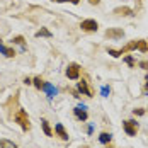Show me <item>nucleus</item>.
<instances>
[{
    "label": "nucleus",
    "mask_w": 148,
    "mask_h": 148,
    "mask_svg": "<svg viewBox=\"0 0 148 148\" xmlns=\"http://www.w3.org/2000/svg\"><path fill=\"white\" fill-rule=\"evenodd\" d=\"M73 114H75V118L78 119L80 123H85L87 119H89V114H87V107L82 104V106H77L73 109Z\"/></svg>",
    "instance_id": "423d86ee"
},
{
    "label": "nucleus",
    "mask_w": 148,
    "mask_h": 148,
    "mask_svg": "<svg viewBox=\"0 0 148 148\" xmlns=\"http://www.w3.org/2000/svg\"><path fill=\"white\" fill-rule=\"evenodd\" d=\"M41 128H43V131H45L46 136H53V130H51V126H49V123L46 121L45 118L41 119Z\"/></svg>",
    "instance_id": "9b49d317"
},
{
    "label": "nucleus",
    "mask_w": 148,
    "mask_h": 148,
    "mask_svg": "<svg viewBox=\"0 0 148 148\" xmlns=\"http://www.w3.org/2000/svg\"><path fill=\"white\" fill-rule=\"evenodd\" d=\"M124 63H128V65H130V66L133 68L134 65H136V63H134V58H133V55H126V56H124Z\"/></svg>",
    "instance_id": "aec40b11"
},
{
    "label": "nucleus",
    "mask_w": 148,
    "mask_h": 148,
    "mask_svg": "<svg viewBox=\"0 0 148 148\" xmlns=\"http://www.w3.org/2000/svg\"><path fill=\"white\" fill-rule=\"evenodd\" d=\"M0 53H2L3 56H7V58H14L15 56L14 48H9V46H3V45H0Z\"/></svg>",
    "instance_id": "6e6552de"
},
{
    "label": "nucleus",
    "mask_w": 148,
    "mask_h": 148,
    "mask_svg": "<svg viewBox=\"0 0 148 148\" xmlns=\"http://www.w3.org/2000/svg\"><path fill=\"white\" fill-rule=\"evenodd\" d=\"M124 36V31L123 29H107L106 31V38H109V39H119V38H123Z\"/></svg>",
    "instance_id": "0eeeda50"
},
{
    "label": "nucleus",
    "mask_w": 148,
    "mask_h": 148,
    "mask_svg": "<svg viewBox=\"0 0 148 148\" xmlns=\"http://www.w3.org/2000/svg\"><path fill=\"white\" fill-rule=\"evenodd\" d=\"M136 49H138V51H141V53H147V51H148L147 41H143V39H138V41H136Z\"/></svg>",
    "instance_id": "2eb2a0df"
},
{
    "label": "nucleus",
    "mask_w": 148,
    "mask_h": 148,
    "mask_svg": "<svg viewBox=\"0 0 148 148\" xmlns=\"http://www.w3.org/2000/svg\"><path fill=\"white\" fill-rule=\"evenodd\" d=\"M143 95H148V73L145 75V87H143Z\"/></svg>",
    "instance_id": "5701e85b"
},
{
    "label": "nucleus",
    "mask_w": 148,
    "mask_h": 148,
    "mask_svg": "<svg viewBox=\"0 0 148 148\" xmlns=\"http://www.w3.org/2000/svg\"><path fill=\"white\" fill-rule=\"evenodd\" d=\"M24 84H26V85H31V84H32V80L27 77V78H24Z\"/></svg>",
    "instance_id": "bb28decb"
},
{
    "label": "nucleus",
    "mask_w": 148,
    "mask_h": 148,
    "mask_svg": "<svg viewBox=\"0 0 148 148\" xmlns=\"http://www.w3.org/2000/svg\"><path fill=\"white\" fill-rule=\"evenodd\" d=\"M43 90H45L46 94H48V97H49V99H53V97L58 94V90L55 89L51 84H48V82H45V85H43Z\"/></svg>",
    "instance_id": "1a4fd4ad"
},
{
    "label": "nucleus",
    "mask_w": 148,
    "mask_h": 148,
    "mask_svg": "<svg viewBox=\"0 0 148 148\" xmlns=\"http://www.w3.org/2000/svg\"><path fill=\"white\" fill-rule=\"evenodd\" d=\"M12 43H14V45H21L22 46V51H26V45H24L26 39H24V36H15L14 39H12Z\"/></svg>",
    "instance_id": "6ab92c4d"
},
{
    "label": "nucleus",
    "mask_w": 148,
    "mask_h": 148,
    "mask_svg": "<svg viewBox=\"0 0 148 148\" xmlns=\"http://www.w3.org/2000/svg\"><path fill=\"white\" fill-rule=\"evenodd\" d=\"M55 133L58 134V136L61 138V140H65V141L68 140V133L65 131V128H63V124H61V123H58V124L55 126Z\"/></svg>",
    "instance_id": "9d476101"
},
{
    "label": "nucleus",
    "mask_w": 148,
    "mask_h": 148,
    "mask_svg": "<svg viewBox=\"0 0 148 148\" xmlns=\"http://www.w3.org/2000/svg\"><path fill=\"white\" fill-rule=\"evenodd\" d=\"M111 140H112V134H111V133H106V131H104V133L99 134V141L104 143V145H109V143H111Z\"/></svg>",
    "instance_id": "f8f14e48"
},
{
    "label": "nucleus",
    "mask_w": 148,
    "mask_h": 148,
    "mask_svg": "<svg viewBox=\"0 0 148 148\" xmlns=\"http://www.w3.org/2000/svg\"><path fill=\"white\" fill-rule=\"evenodd\" d=\"M114 12L119 14V15H131V14H133V10H131L130 7H118Z\"/></svg>",
    "instance_id": "f3484780"
},
{
    "label": "nucleus",
    "mask_w": 148,
    "mask_h": 148,
    "mask_svg": "<svg viewBox=\"0 0 148 148\" xmlns=\"http://www.w3.org/2000/svg\"><path fill=\"white\" fill-rule=\"evenodd\" d=\"M80 27H82V31H85V32H97L99 22L95 19H85V21L80 22Z\"/></svg>",
    "instance_id": "7ed1b4c3"
},
{
    "label": "nucleus",
    "mask_w": 148,
    "mask_h": 148,
    "mask_svg": "<svg viewBox=\"0 0 148 148\" xmlns=\"http://www.w3.org/2000/svg\"><path fill=\"white\" fill-rule=\"evenodd\" d=\"M140 66L145 68V70H148V61H140Z\"/></svg>",
    "instance_id": "b1692460"
},
{
    "label": "nucleus",
    "mask_w": 148,
    "mask_h": 148,
    "mask_svg": "<svg viewBox=\"0 0 148 148\" xmlns=\"http://www.w3.org/2000/svg\"><path fill=\"white\" fill-rule=\"evenodd\" d=\"M14 121L22 128V131H29L31 130V119L24 109H21V107L17 109V112L14 114Z\"/></svg>",
    "instance_id": "f257e3e1"
},
{
    "label": "nucleus",
    "mask_w": 148,
    "mask_h": 148,
    "mask_svg": "<svg viewBox=\"0 0 148 148\" xmlns=\"http://www.w3.org/2000/svg\"><path fill=\"white\" fill-rule=\"evenodd\" d=\"M77 92L82 94V95H87V97H92V90L89 87V82L85 78H82L80 82H77Z\"/></svg>",
    "instance_id": "39448f33"
},
{
    "label": "nucleus",
    "mask_w": 148,
    "mask_h": 148,
    "mask_svg": "<svg viewBox=\"0 0 148 148\" xmlns=\"http://www.w3.org/2000/svg\"><path fill=\"white\" fill-rule=\"evenodd\" d=\"M80 65L78 63H70L68 66H66V77L70 78V80H78L80 78Z\"/></svg>",
    "instance_id": "20e7f679"
},
{
    "label": "nucleus",
    "mask_w": 148,
    "mask_h": 148,
    "mask_svg": "<svg viewBox=\"0 0 148 148\" xmlns=\"http://www.w3.org/2000/svg\"><path fill=\"white\" fill-rule=\"evenodd\" d=\"M0 45H2V39H0Z\"/></svg>",
    "instance_id": "c85d7f7f"
},
{
    "label": "nucleus",
    "mask_w": 148,
    "mask_h": 148,
    "mask_svg": "<svg viewBox=\"0 0 148 148\" xmlns=\"http://www.w3.org/2000/svg\"><path fill=\"white\" fill-rule=\"evenodd\" d=\"M90 2V5H99L101 3V0H89Z\"/></svg>",
    "instance_id": "a878e982"
},
{
    "label": "nucleus",
    "mask_w": 148,
    "mask_h": 148,
    "mask_svg": "<svg viewBox=\"0 0 148 148\" xmlns=\"http://www.w3.org/2000/svg\"><path fill=\"white\" fill-rule=\"evenodd\" d=\"M109 92H111V89L104 87V89H102V95H104V97H107V94H109Z\"/></svg>",
    "instance_id": "393cba45"
},
{
    "label": "nucleus",
    "mask_w": 148,
    "mask_h": 148,
    "mask_svg": "<svg viewBox=\"0 0 148 148\" xmlns=\"http://www.w3.org/2000/svg\"><path fill=\"white\" fill-rule=\"evenodd\" d=\"M53 2H56V3H65V2H68V3H73V5H78V3H80V0H53Z\"/></svg>",
    "instance_id": "412c9836"
},
{
    "label": "nucleus",
    "mask_w": 148,
    "mask_h": 148,
    "mask_svg": "<svg viewBox=\"0 0 148 148\" xmlns=\"http://www.w3.org/2000/svg\"><path fill=\"white\" fill-rule=\"evenodd\" d=\"M107 53L112 56V58H119L121 55H124V51H123V48L121 49H112V48H107Z\"/></svg>",
    "instance_id": "a211bd4d"
},
{
    "label": "nucleus",
    "mask_w": 148,
    "mask_h": 148,
    "mask_svg": "<svg viewBox=\"0 0 148 148\" xmlns=\"http://www.w3.org/2000/svg\"><path fill=\"white\" fill-rule=\"evenodd\" d=\"M0 148H19L15 145L14 141H10V140H7V138H2L0 140Z\"/></svg>",
    "instance_id": "ddd939ff"
},
{
    "label": "nucleus",
    "mask_w": 148,
    "mask_h": 148,
    "mask_svg": "<svg viewBox=\"0 0 148 148\" xmlns=\"http://www.w3.org/2000/svg\"><path fill=\"white\" fill-rule=\"evenodd\" d=\"M106 148H114V147H109V145H107V147H106Z\"/></svg>",
    "instance_id": "cd10ccee"
},
{
    "label": "nucleus",
    "mask_w": 148,
    "mask_h": 148,
    "mask_svg": "<svg viewBox=\"0 0 148 148\" xmlns=\"http://www.w3.org/2000/svg\"><path fill=\"white\" fill-rule=\"evenodd\" d=\"M145 112H147V111H145L143 107H138V109H133V114H134V116H143Z\"/></svg>",
    "instance_id": "4be33fe9"
},
{
    "label": "nucleus",
    "mask_w": 148,
    "mask_h": 148,
    "mask_svg": "<svg viewBox=\"0 0 148 148\" xmlns=\"http://www.w3.org/2000/svg\"><path fill=\"white\" fill-rule=\"evenodd\" d=\"M34 36H36V38H53V34L46 29V27H41V29L34 34Z\"/></svg>",
    "instance_id": "4468645a"
},
{
    "label": "nucleus",
    "mask_w": 148,
    "mask_h": 148,
    "mask_svg": "<svg viewBox=\"0 0 148 148\" xmlns=\"http://www.w3.org/2000/svg\"><path fill=\"white\" fill-rule=\"evenodd\" d=\"M32 85L36 87L38 90H43V85H45V80L41 78V77H34L32 78Z\"/></svg>",
    "instance_id": "dca6fc26"
},
{
    "label": "nucleus",
    "mask_w": 148,
    "mask_h": 148,
    "mask_svg": "<svg viewBox=\"0 0 148 148\" xmlns=\"http://www.w3.org/2000/svg\"><path fill=\"white\" fill-rule=\"evenodd\" d=\"M123 130L128 136H136L140 126H138V123L134 119H126V121H123Z\"/></svg>",
    "instance_id": "f03ea898"
}]
</instances>
